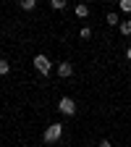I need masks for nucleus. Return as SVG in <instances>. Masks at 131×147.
Segmentation results:
<instances>
[{
    "instance_id": "obj_9",
    "label": "nucleus",
    "mask_w": 131,
    "mask_h": 147,
    "mask_svg": "<svg viewBox=\"0 0 131 147\" xmlns=\"http://www.w3.org/2000/svg\"><path fill=\"white\" fill-rule=\"evenodd\" d=\"M107 24H110V26H116V24L121 26V21H118V16H116V13H107Z\"/></svg>"
},
{
    "instance_id": "obj_3",
    "label": "nucleus",
    "mask_w": 131,
    "mask_h": 147,
    "mask_svg": "<svg viewBox=\"0 0 131 147\" xmlns=\"http://www.w3.org/2000/svg\"><path fill=\"white\" fill-rule=\"evenodd\" d=\"M34 66H37V71H40L42 76H47V74H50V61H47V55H34Z\"/></svg>"
},
{
    "instance_id": "obj_13",
    "label": "nucleus",
    "mask_w": 131,
    "mask_h": 147,
    "mask_svg": "<svg viewBox=\"0 0 131 147\" xmlns=\"http://www.w3.org/2000/svg\"><path fill=\"white\" fill-rule=\"evenodd\" d=\"M100 147H113V144H110V139H102V142H100Z\"/></svg>"
},
{
    "instance_id": "obj_4",
    "label": "nucleus",
    "mask_w": 131,
    "mask_h": 147,
    "mask_svg": "<svg viewBox=\"0 0 131 147\" xmlns=\"http://www.w3.org/2000/svg\"><path fill=\"white\" fill-rule=\"evenodd\" d=\"M58 74H60V76H63V79H68V76H71V74H73V66H71L68 61H63V63L58 66Z\"/></svg>"
},
{
    "instance_id": "obj_1",
    "label": "nucleus",
    "mask_w": 131,
    "mask_h": 147,
    "mask_svg": "<svg viewBox=\"0 0 131 147\" xmlns=\"http://www.w3.org/2000/svg\"><path fill=\"white\" fill-rule=\"evenodd\" d=\"M63 137V123H52V126H47L45 129V134H42V139L50 144V142H58Z\"/></svg>"
},
{
    "instance_id": "obj_10",
    "label": "nucleus",
    "mask_w": 131,
    "mask_h": 147,
    "mask_svg": "<svg viewBox=\"0 0 131 147\" xmlns=\"http://www.w3.org/2000/svg\"><path fill=\"white\" fill-rule=\"evenodd\" d=\"M121 34H131V21H121Z\"/></svg>"
},
{
    "instance_id": "obj_7",
    "label": "nucleus",
    "mask_w": 131,
    "mask_h": 147,
    "mask_svg": "<svg viewBox=\"0 0 131 147\" xmlns=\"http://www.w3.org/2000/svg\"><path fill=\"white\" fill-rule=\"evenodd\" d=\"M50 8H55V11H63V8H66V0H50Z\"/></svg>"
},
{
    "instance_id": "obj_6",
    "label": "nucleus",
    "mask_w": 131,
    "mask_h": 147,
    "mask_svg": "<svg viewBox=\"0 0 131 147\" xmlns=\"http://www.w3.org/2000/svg\"><path fill=\"white\" fill-rule=\"evenodd\" d=\"M21 8L24 11H34L37 8V0H21Z\"/></svg>"
},
{
    "instance_id": "obj_12",
    "label": "nucleus",
    "mask_w": 131,
    "mask_h": 147,
    "mask_svg": "<svg viewBox=\"0 0 131 147\" xmlns=\"http://www.w3.org/2000/svg\"><path fill=\"white\" fill-rule=\"evenodd\" d=\"M79 34H81V40H89V37H92V29H89V26H84Z\"/></svg>"
},
{
    "instance_id": "obj_8",
    "label": "nucleus",
    "mask_w": 131,
    "mask_h": 147,
    "mask_svg": "<svg viewBox=\"0 0 131 147\" xmlns=\"http://www.w3.org/2000/svg\"><path fill=\"white\" fill-rule=\"evenodd\" d=\"M11 71V63L8 61H3V58H0V76H5V74Z\"/></svg>"
},
{
    "instance_id": "obj_2",
    "label": "nucleus",
    "mask_w": 131,
    "mask_h": 147,
    "mask_svg": "<svg viewBox=\"0 0 131 147\" xmlns=\"http://www.w3.org/2000/svg\"><path fill=\"white\" fill-rule=\"evenodd\" d=\"M58 110L63 116H73L76 113V102H73L71 97H60V102H58Z\"/></svg>"
},
{
    "instance_id": "obj_14",
    "label": "nucleus",
    "mask_w": 131,
    "mask_h": 147,
    "mask_svg": "<svg viewBox=\"0 0 131 147\" xmlns=\"http://www.w3.org/2000/svg\"><path fill=\"white\" fill-rule=\"evenodd\" d=\"M126 58H128V61H131V47H128V50H126Z\"/></svg>"
},
{
    "instance_id": "obj_11",
    "label": "nucleus",
    "mask_w": 131,
    "mask_h": 147,
    "mask_svg": "<svg viewBox=\"0 0 131 147\" xmlns=\"http://www.w3.org/2000/svg\"><path fill=\"white\" fill-rule=\"evenodd\" d=\"M118 5H121V11H126V13H131V0H121V3H118Z\"/></svg>"
},
{
    "instance_id": "obj_5",
    "label": "nucleus",
    "mask_w": 131,
    "mask_h": 147,
    "mask_svg": "<svg viewBox=\"0 0 131 147\" xmlns=\"http://www.w3.org/2000/svg\"><path fill=\"white\" fill-rule=\"evenodd\" d=\"M73 13H76L79 18H87V16H89V5H87V3H79L76 8H73Z\"/></svg>"
}]
</instances>
